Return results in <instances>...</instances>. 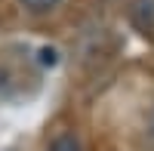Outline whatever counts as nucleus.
<instances>
[{"mask_svg": "<svg viewBox=\"0 0 154 151\" xmlns=\"http://www.w3.org/2000/svg\"><path fill=\"white\" fill-rule=\"evenodd\" d=\"M145 139L154 148V105H151V114H148V123H145Z\"/></svg>", "mask_w": 154, "mask_h": 151, "instance_id": "obj_4", "label": "nucleus"}, {"mask_svg": "<svg viewBox=\"0 0 154 151\" xmlns=\"http://www.w3.org/2000/svg\"><path fill=\"white\" fill-rule=\"evenodd\" d=\"M43 62H49V65H56V49H43Z\"/></svg>", "mask_w": 154, "mask_h": 151, "instance_id": "obj_5", "label": "nucleus"}, {"mask_svg": "<svg viewBox=\"0 0 154 151\" xmlns=\"http://www.w3.org/2000/svg\"><path fill=\"white\" fill-rule=\"evenodd\" d=\"M62 0H22V6L28 12H49L53 6H59Z\"/></svg>", "mask_w": 154, "mask_h": 151, "instance_id": "obj_3", "label": "nucleus"}, {"mask_svg": "<svg viewBox=\"0 0 154 151\" xmlns=\"http://www.w3.org/2000/svg\"><path fill=\"white\" fill-rule=\"evenodd\" d=\"M130 19L142 34L154 31V0H133L130 6Z\"/></svg>", "mask_w": 154, "mask_h": 151, "instance_id": "obj_1", "label": "nucleus"}, {"mask_svg": "<svg viewBox=\"0 0 154 151\" xmlns=\"http://www.w3.org/2000/svg\"><path fill=\"white\" fill-rule=\"evenodd\" d=\"M49 151H80V142L74 139V136H59V139H53V145H49Z\"/></svg>", "mask_w": 154, "mask_h": 151, "instance_id": "obj_2", "label": "nucleus"}]
</instances>
